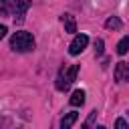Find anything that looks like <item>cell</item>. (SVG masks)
Wrapping results in <instances>:
<instances>
[{"instance_id": "obj_14", "label": "cell", "mask_w": 129, "mask_h": 129, "mask_svg": "<svg viewBox=\"0 0 129 129\" xmlns=\"http://www.w3.org/2000/svg\"><path fill=\"white\" fill-rule=\"evenodd\" d=\"M95 115H97V111H91V115H89V119H87V123H85V127H89V125L93 123V119H95Z\"/></svg>"}, {"instance_id": "obj_9", "label": "cell", "mask_w": 129, "mask_h": 129, "mask_svg": "<svg viewBox=\"0 0 129 129\" xmlns=\"http://www.w3.org/2000/svg\"><path fill=\"white\" fill-rule=\"evenodd\" d=\"M127 50H129V36H123V38L117 42V54L123 56V54H127Z\"/></svg>"}, {"instance_id": "obj_7", "label": "cell", "mask_w": 129, "mask_h": 129, "mask_svg": "<svg viewBox=\"0 0 129 129\" xmlns=\"http://www.w3.org/2000/svg\"><path fill=\"white\" fill-rule=\"evenodd\" d=\"M83 103H85V91H83V89L73 91V95H71V105H73V107H81Z\"/></svg>"}, {"instance_id": "obj_1", "label": "cell", "mask_w": 129, "mask_h": 129, "mask_svg": "<svg viewBox=\"0 0 129 129\" xmlns=\"http://www.w3.org/2000/svg\"><path fill=\"white\" fill-rule=\"evenodd\" d=\"M10 48L12 50H18V52H28L34 48V38L30 32L26 30H18L10 36Z\"/></svg>"}, {"instance_id": "obj_13", "label": "cell", "mask_w": 129, "mask_h": 129, "mask_svg": "<svg viewBox=\"0 0 129 129\" xmlns=\"http://www.w3.org/2000/svg\"><path fill=\"white\" fill-rule=\"evenodd\" d=\"M115 127H117V129H127L129 125H127L125 119H117V121H115Z\"/></svg>"}, {"instance_id": "obj_5", "label": "cell", "mask_w": 129, "mask_h": 129, "mask_svg": "<svg viewBox=\"0 0 129 129\" xmlns=\"http://www.w3.org/2000/svg\"><path fill=\"white\" fill-rule=\"evenodd\" d=\"M115 81H117V83L129 81V62L119 60V62L115 64Z\"/></svg>"}, {"instance_id": "obj_12", "label": "cell", "mask_w": 129, "mask_h": 129, "mask_svg": "<svg viewBox=\"0 0 129 129\" xmlns=\"http://www.w3.org/2000/svg\"><path fill=\"white\" fill-rule=\"evenodd\" d=\"M95 52H97V56H101V54H103V40H101V38H97V40H95Z\"/></svg>"}, {"instance_id": "obj_11", "label": "cell", "mask_w": 129, "mask_h": 129, "mask_svg": "<svg viewBox=\"0 0 129 129\" xmlns=\"http://www.w3.org/2000/svg\"><path fill=\"white\" fill-rule=\"evenodd\" d=\"M10 6H12L10 0H2V2H0V10H2L4 14H10Z\"/></svg>"}, {"instance_id": "obj_8", "label": "cell", "mask_w": 129, "mask_h": 129, "mask_svg": "<svg viewBox=\"0 0 129 129\" xmlns=\"http://www.w3.org/2000/svg\"><path fill=\"white\" fill-rule=\"evenodd\" d=\"M62 24H64V30H67V32H77L75 16H71V14H62Z\"/></svg>"}, {"instance_id": "obj_2", "label": "cell", "mask_w": 129, "mask_h": 129, "mask_svg": "<svg viewBox=\"0 0 129 129\" xmlns=\"http://www.w3.org/2000/svg\"><path fill=\"white\" fill-rule=\"evenodd\" d=\"M77 73H79V64H71L67 71L60 69V73H58V77H56V89H58V91H67V89L71 87V83L75 81Z\"/></svg>"}, {"instance_id": "obj_4", "label": "cell", "mask_w": 129, "mask_h": 129, "mask_svg": "<svg viewBox=\"0 0 129 129\" xmlns=\"http://www.w3.org/2000/svg\"><path fill=\"white\" fill-rule=\"evenodd\" d=\"M10 4H12V12L16 14L14 18H16L18 22H22V20H24V18H22L24 12L30 8V0H10Z\"/></svg>"}, {"instance_id": "obj_6", "label": "cell", "mask_w": 129, "mask_h": 129, "mask_svg": "<svg viewBox=\"0 0 129 129\" xmlns=\"http://www.w3.org/2000/svg\"><path fill=\"white\" fill-rule=\"evenodd\" d=\"M77 119H79V113H77V111H71V113H67V115L60 119V127H62V129H69V127L75 125Z\"/></svg>"}, {"instance_id": "obj_15", "label": "cell", "mask_w": 129, "mask_h": 129, "mask_svg": "<svg viewBox=\"0 0 129 129\" xmlns=\"http://www.w3.org/2000/svg\"><path fill=\"white\" fill-rule=\"evenodd\" d=\"M6 32H8V28H6L4 24H0V40H2L4 36H6Z\"/></svg>"}, {"instance_id": "obj_3", "label": "cell", "mask_w": 129, "mask_h": 129, "mask_svg": "<svg viewBox=\"0 0 129 129\" xmlns=\"http://www.w3.org/2000/svg\"><path fill=\"white\" fill-rule=\"evenodd\" d=\"M87 44H89V36H87V34H77V36L73 38V42L69 44V52H71L73 56H77V54H81V52L87 48Z\"/></svg>"}, {"instance_id": "obj_10", "label": "cell", "mask_w": 129, "mask_h": 129, "mask_svg": "<svg viewBox=\"0 0 129 129\" xmlns=\"http://www.w3.org/2000/svg\"><path fill=\"white\" fill-rule=\"evenodd\" d=\"M123 24H121V20L117 18V16H111V18H107V22H105V28H109V30H119Z\"/></svg>"}]
</instances>
